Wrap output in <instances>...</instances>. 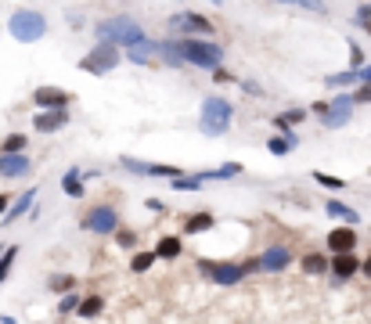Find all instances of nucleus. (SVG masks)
I'll return each mask as SVG.
<instances>
[{"label":"nucleus","mask_w":371,"mask_h":324,"mask_svg":"<svg viewBox=\"0 0 371 324\" xmlns=\"http://www.w3.org/2000/svg\"><path fill=\"white\" fill-rule=\"evenodd\" d=\"M94 37H98V43H112V47H119V51L148 43V32H144L134 19H105V22L94 26Z\"/></svg>","instance_id":"1"},{"label":"nucleus","mask_w":371,"mask_h":324,"mask_svg":"<svg viewBox=\"0 0 371 324\" xmlns=\"http://www.w3.org/2000/svg\"><path fill=\"white\" fill-rule=\"evenodd\" d=\"M173 54L181 58V65H195V69H220L223 47L217 40H170Z\"/></svg>","instance_id":"2"},{"label":"nucleus","mask_w":371,"mask_h":324,"mask_svg":"<svg viewBox=\"0 0 371 324\" xmlns=\"http://www.w3.org/2000/svg\"><path fill=\"white\" fill-rule=\"evenodd\" d=\"M234 119V105L223 94H209L202 97V112H199V130L205 137H223L231 130Z\"/></svg>","instance_id":"3"},{"label":"nucleus","mask_w":371,"mask_h":324,"mask_svg":"<svg viewBox=\"0 0 371 324\" xmlns=\"http://www.w3.org/2000/svg\"><path fill=\"white\" fill-rule=\"evenodd\" d=\"M8 32L19 43H40L47 37V19L37 8H19L11 14V22H8Z\"/></svg>","instance_id":"4"},{"label":"nucleus","mask_w":371,"mask_h":324,"mask_svg":"<svg viewBox=\"0 0 371 324\" xmlns=\"http://www.w3.org/2000/svg\"><path fill=\"white\" fill-rule=\"evenodd\" d=\"M79 227H83L87 234H116L119 231V209L116 205H90L83 216H79Z\"/></svg>","instance_id":"5"},{"label":"nucleus","mask_w":371,"mask_h":324,"mask_svg":"<svg viewBox=\"0 0 371 324\" xmlns=\"http://www.w3.org/2000/svg\"><path fill=\"white\" fill-rule=\"evenodd\" d=\"M199 274H202V278H209L213 285H220V288H234V285H241V281L249 278L245 267H241V263H228V259H220V263H213V259H199Z\"/></svg>","instance_id":"6"},{"label":"nucleus","mask_w":371,"mask_h":324,"mask_svg":"<svg viewBox=\"0 0 371 324\" xmlns=\"http://www.w3.org/2000/svg\"><path fill=\"white\" fill-rule=\"evenodd\" d=\"M170 29L181 32V40H213L217 26L205 19L199 11H184V14H173L170 19Z\"/></svg>","instance_id":"7"},{"label":"nucleus","mask_w":371,"mask_h":324,"mask_svg":"<svg viewBox=\"0 0 371 324\" xmlns=\"http://www.w3.org/2000/svg\"><path fill=\"white\" fill-rule=\"evenodd\" d=\"M119 61H123V51H119V47H112V43H98L87 58H79V69L90 72V76H105V72L116 69Z\"/></svg>","instance_id":"8"},{"label":"nucleus","mask_w":371,"mask_h":324,"mask_svg":"<svg viewBox=\"0 0 371 324\" xmlns=\"http://www.w3.org/2000/svg\"><path fill=\"white\" fill-rule=\"evenodd\" d=\"M119 166L130 170L134 176H159V181H177V176H184L181 166H170V162H144V159H134V155H119Z\"/></svg>","instance_id":"9"},{"label":"nucleus","mask_w":371,"mask_h":324,"mask_svg":"<svg viewBox=\"0 0 371 324\" xmlns=\"http://www.w3.org/2000/svg\"><path fill=\"white\" fill-rule=\"evenodd\" d=\"M33 105H37L40 112H69V108L76 105V94L47 83V87H37V90H33Z\"/></svg>","instance_id":"10"},{"label":"nucleus","mask_w":371,"mask_h":324,"mask_svg":"<svg viewBox=\"0 0 371 324\" xmlns=\"http://www.w3.org/2000/svg\"><path fill=\"white\" fill-rule=\"evenodd\" d=\"M353 97L350 94H335V101H328V112L321 116V126L325 130H343L350 119H353Z\"/></svg>","instance_id":"11"},{"label":"nucleus","mask_w":371,"mask_h":324,"mask_svg":"<svg viewBox=\"0 0 371 324\" xmlns=\"http://www.w3.org/2000/svg\"><path fill=\"white\" fill-rule=\"evenodd\" d=\"M357 231L353 227H335V231H328V238H325V245H328V252L332 256H350V252H357Z\"/></svg>","instance_id":"12"},{"label":"nucleus","mask_w":371,"mask_h":324,"mask_svg":"<svg viewBox=\"0 0 371 324\" xmlns=\"http://www.w3.org/2000/svg\"><path fill=\"white\" fill-rule=\"evenodd\" d=\"M292 249L288 245H270V249H263L260 256H256V263H260V270H267V274H278V270H285L288 263H292Z\"/></svg>","instance_id":"13"},{"label":"nucleus","mask_w":371,"mask_h":324,"mask_svg":"<svg viewBox=\"0 0 371 324\" xmlns=\"http://www.w3.org/2000/svg\"><path fill=\"white\" fill-rule=\"evenodd\" d=\"M328 274L335 281H350L361 274V256L350 252V256H328Z\"/></svg>","instance_id":"14"},{"label":"nucleus","mask_w":371,"mask_h":324,"mask_svg":"<svg viewBox=\"0 0 371 324\" xmlns=\"http://www.w3.org/2000/svg\"><path fill=\"white\" fill-rule=\"evenodd\" d=\"M69 112H37L33 116V130L37 134H58V130L69 126Z\"/></svg>","instance_id":"15"},{"label":"nucleus","mask_w":371,"mask_h":324,"mask_svg":"<svg viewBox=\"0 0 371 324\" xmlns=\"http://www.w3.org/2000/svg\"><path fill=\"white\" fill-rule=\"evenodd\" d=\"M325 213L332 216V220H339V223H346V227H357L361 223V213L353 205H346V202H339V199H325Z\"/></svg>","instance_id":"16"},{"label":"nucleus","mask_w":371,"mask_h":324,"mask_svg":"<svg viewBox=\"0 0 371 324\" xmlns=\"http://www.w3.org/2000/svg\"><path fill=\"white\" fill-rule=\"evenodd\" d=\"M33 202H37V188H29V191H22V194H19V199H11L8 213H4V223H14L19 216L33 213Z\"/></svg>","instance_id":"17"},{"label":"nucleus","mask_w":371,"mask_h":324,"mask_svg":"<svg viewBox=\"0 0 371 324\" xmlns=\"http://www.w3.org/2000/svg\"><path fill=\"white\" fill-rule=\"evenodd\" d=\"M29 170H33L29 155H0V176H8V181H14V176H26Z\"/></svg>","instance_id":"18"},{"label":"nucleus","mask_w":371,"mask_h":324,"mask_svg":"<svg viewBox=\"0 0 371 324\" xmlns=\"http://www.w3.org/2000/svg\"><path fill=\"white\" fill-rule=\"evenodd\" d=\"M181 252H184V238L181 234H163L155 241V249H152L155 259H177Z\"/></svg>","instance_id":"19"},{"label":"nucleus","mask_w":371,"mask_h":324,"mask_svg":"<svg viewBox=\"0 0 371 324\" xmlns=\"http://www.w3.org/2000/svg\"><path fill=\"white\" fill-rule=\"evenodd\" d=\"M241 170H245L241 162H220L217 170H202V173H195V176H199L202 184H205V181H234V176H241Z\"/></svg>","instance_id":"20"},{"label":"nucleus","mask_w":371,"mask_h":324,"mask_svg":"<svg viewBox=\"0 0 371 324\" xmlns=\"http://www.w3.org/2000/svg\"><path fill=\"white\" fill-rule=\"evenodd\" d=\"M61 191L69 194V199H87V184H83V170L72 166L66 170V176H61Z\"/></svg>","instance_id":"21"},{"label":"nucleus","mask_w":371,"mask_h":324,"mask_svg":"<svg viewBox=\"0 0 371 324\" xmlns=\"http://www.w3.org/2000/svg\"><path fill=\"white\" fill-rule=\"evenodd\" d=\"M105 314V296H98V292H90V296H79V306H76V317L83 321H94Z\"/></svg>","instance_id":"22"},{"label":"nucleus","mask_w":371,"mask_h":324,"mask_svg":"<svg viewBox=\"0 0 371 324\" xmlns=\"http://www.w3.org/2000/svg\"><path fill=\"white\" fill-rule=\"evenodd\" d=\"M209 227H217V216L205 213V209H202V213H188L184 216V234H205Z\"/></svg>","instance_id":"23"},{"label":"nucleus","mask_w":371,"mask_h":324,"mask_svg":"<svg viewBox=\"0 0 371 324\" xmlns=\"http://www.w3.org/2000/svg\"><path fill=\"white\" fill-rule=\"evenodd\" d=\"M299 267H303V274H310V278H321V274H328V256L306 252V256H299Z\"/></svg>","instance_id":"24"},{"label":"nucleus","mask_w":371,"mask_h":324,"mask_svg":"<svg viewBox=\"0 0 371 324\" xmlns=\"http://www.w3.org/2000/svg\"><path fill=\"white\" fill-rule=\"evenodd\" d=\"M26 144H29L26 134H8L4 144H0V155H26Z\"/></svg>","instance_id":"25"},{"label":"nucleus","mask_w":371,"mask_h":324,"mask_svg":"<svg viewBox=\"0 0 371 324\" xmlns=\"http://www.w3.org/2000/svg\"><path fill=\"white\" fill-rule=\"evenodd\" d=\"M353 83H357V72H350V69H346V72H332V76L325 79V87H332L335 94H343V90L353 87Z\"/></svg>","instance_id":"26"},{"label":"nucleus","mask_w":371,"mask_h":324,"mask_svg":"<svg viewBox=\"0 0 371 324\" xmlns=\"http://www.w3.org/2000/svg\"><path fill=\"white\" fill-rule=\"evenodd\" d=\"M47 288L58 292V296H69V292H76V278L72 274H54V278H47Z\"/></svg>","instance_id":"27"},{"label":"nucleus","mask_w":371,"mask_h":324,"mask_svg":"<svg viewBox=\"0 0 371 324\" xmlns=\"http://www.w3.org/2000/svg\"><path fill=\"white\" fill-rule=\"evenodd\" d=\"M14 259H19V245H4V252H0V285L8 281V274L14 267Z\"/></svg>","instance_id":"28"},{"label":"nucleus","mask_w":371,"mask_h":324,"mask_svg":"<svg viewBox=\"0 0 371 324\" xmlns=\"http://www.w3.org/2000/svg\"><path fill=\"white\" fill-rule=\"evenodd\" d=\"M152 267H155V256H152V252H134V256H130V270H134V274H148Z\"/></svg>","instance_id":"29"},{"label":"nucleus","mask_w":371,"mask_h":324,"mask_svg":"<svg viewBox=\"0 0 371 324\" xmlns=\"http://www.w3.org/2000/svg\"><path fill=\"white\" fill-rule=\"evenodd\" d=\"M116 245L119 249H137V231H134V227H119V231H116Z\"/></svg>","instance_id":"30"},{"label":"nucleus","mask_w":371,"mask_h":324,"mask_svg":"<svg viewBox=\"0 0 371 324\" xmlns=\"http://www.w3.org/2000/svg\"><path fill=\"white\" fill-rule=\"evenodd\" d=\"M364 51H361V43L357 40H350V72H361L364 69Z\"/></svg>","instance_id":"31"},{"label":"nucleus","mask_w":371,"mask_h":324,"mask_svg":"<svg viewBox=\"0 0 371 324\" xmlns=\"http://www.w3.org/2000/svg\"><path fill=\"white\" fill-rule=\"evenodd\" d=\"M314 181H317L321 188H328V191H343V188H346L343 176H332V173H314Z\"/></svg>","instance_id":"32"},{"label":"nucleus","mask_w":371,"mask_h":324,"mask_svg":"<svg viewBox=\"0 0 371 324\" xmlns=\"http://www.w3.org/2000/svg\"><path fill=\"white\" fill-rule=\"evenodd\" d=\"M76 306H79V292H69V296L58 299V314L69 317V314H76Z\"/></svg>","instance_id":"33"},{"label":"nucleus","mask_w":371,"mask_h":324,"mask_svg":"<svg viewBox=\"0 0 371 324\" xmlns=\"http://www.w3.org/2000/svg\"><path fill=\"white\" fill-rule=\"evenodd\" d=\"M199 188H202V181L195 173H191V176L184 173V176H177V181H173V191H199Z\"/></svg>","instance_id":"34"},{"label":"nucleus","mask_w":371,"mask_h":324,"mask_svg":"<svg viewBox=\"0 0 371 324\" xmlns=\"http://www.w3.org/2000/svg\"><path fill=\"white\" fill-rule=\"evenodd\" d=\"M267 152H270V155H288V152H292V144H288L285 137H278V134H274V137L267 141Z\"/></svg>","instance_id":"35"},{"label":"nucleus","mask_w":371,"mask_h":324,"mask_svg":"<svg viewBox=\"0 0 371 324\" xmlns=\"http://www.w3.org/2000/svg\"><path fill=\"white\" fill-rule=\"evenodd\" d=\"M353 26L364 29V32H371V4H361L357 8V19H353Z\"/></svg>","instance_id":"36"},{"label":"nucleus","mask_w":371,"mask_h":324,"mask_svg":"<svg viewBox=\"0 0 371 324\" xmlns=\"http://www.w3.org/2000/svg\"><path fill=\"white\" fill-rule=\"evenodd\" d=\"M350 97H353V105H371V87H357Z\"/></svg>","instance_id":"37"},{"label":"nucleus","mask_w":371,"mask_h":324,"mask_svg":"<svg viewBox=\"0 0 371 324\" xmlns=\"http://www.w3.org/2000/svg\"><path fill=\"white\" fill-rule=\"evenodd\" d=\"M241 90H245V94H256V97H263V87H256V83H249V79H241V83H238Z\"/></svg>","instance_id":"38"},{"label":"nucleus","mask_w":371,"mask_h":324,"mask_svg":"<svg viewBox=\"0 0 371 324\" xmlns=\"http://www.w3.org/2000/svg\"><path fill=\"white\" fill-rule=\"evenodd\" d=\"M357 83L361 87H371V65H364V69L357 72Z\"/></svg>","instance_id":"39"},{"label":"nucleus","mask_w":371,"mask_h":324,"mask_svg":"<svg viewBox=\"0 0 371 324\" xmlns=\"http://www.w3.org/2000/svg\"><path fill=\"white\" fill-rule=\"evenodd\" d=\"M310 112H314V116L321 119V116H325V112H328V101H314V105H310Z\"/></svg>","instance_id":"40"},{"label":"nucleus","mask_w":371,"mask_h":324,"mask_svg":"<svg viewBox=\"0 0 371 324\" xmlns=\"http://www.w3.org/2000/svg\"><path fill=\"white\" fill-rule=\"evenodd\" d=\"M8 205H11V194H0V220H4V213H8Z\"/></svg>","instance_id":"41"},{"label":"nucleus","mask_w":371,"mask_h":324,"mask_svg":"<svg viewBox=\"0 0 371 324\" xmlns=\"http://www.w3.org/2000/svg\"><path fill=\"white\" fill-rule=\"evenodd\" d=\"M213 79H217V83H231V76L223 72V69H213Z\"/></svg>","instance_id":"42"},{"label":"nucleus","mask_w":371,"mask_h":324,"mask_svg":"<svg viewBox=\"0 0 371 324\" xmlns=\"http://www.w3.org/2000/svg\"><path fill=\"white\" fill-rule=\"evenodd\" d=\"M148 209H152V213H166V205L159 202V199H148Z\"/></svg>","instance_id":"43"},{"label":"nucleus","mask_w":371,"mask_h":324,"mask_svg":"<svg viewBox=\"0 0 371 324\" xmlns=\"http://www.w3.org/2000/svg\"><path fill=\"white\" fill-rule=\"evenodd\" d=\"M361 270H364V278H371V252H368V259H361Z\"/></svg>","instance_id":"44"}]
</instances>
